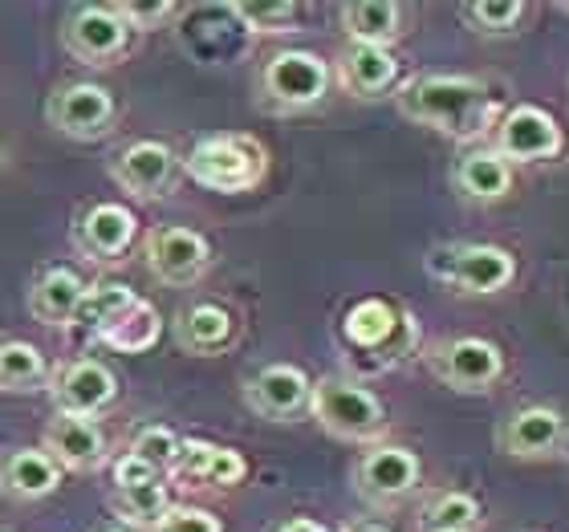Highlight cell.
<instances>
[{"mask_svg": "<svg viewBox=\"0 0 569 532\" xmlns=\"http://www.w3.org/2000/svg\"><path fill=\"white\" fill-rule=\"evenodd\" d=\"M49 394H53V406L58 414H78V419H94L119 399V379L107 362L98 358H78L70 367H61L49 382Z\"/></svg>", "mask_w": 569, "mask_h": 532, "instance_id": "15", "label": "cell"}, {"mask_svg": "<svg viewBox=\"0 0 569 532\" xmlns=\"http://www.w3.org/2000/svg\"><path fill=\"white\" fill-rule=\"evenodd\" d=\"M139 237V215L127 203H90L73 224V249L94 264H119Z\"/></svg>", "mask_w": 569, "mask_h": 532, "instance_id": "13", "label": "cell"}, {"mask_svg": "<svg viewBox=\"0 0 569 532\" xmlns=\"http://www.w3.org/2000/svg\"><path fill=\"white\" fill-rule=\"evenodd\" d=\"M244 402L261 419L293 423V419H301L309 411V402H313V382L306 379V370L277 362V367H264L252 379H244Z\"/></svg>", "mask_w": 569, "mask_h": 532, "instance_id": "16", "label": "cell"}, {"mask_svg": "<svg viewBox=\"0 0 569 532\" xmlns=\"http://www.w3.org/2000/svg\"><path fill=\"white\" fill-rule=\"evenodd\" d=\"M566 439V419L553 406H521L497 431V448L512 460H546Z\"/></svg>", "mask_w": 569, "mask_h": 532, "instance_id": "18", "label": "cell"}, {"mask_svg": "<svg viewBox=\"0 0 569 532\" xmlns=\"http://www.w3.org/2000/svg\"><path fill=\"white\" fill-rule=\"evenodd\" d=\"M179 448H183V439L171 431V426H142L139 435H134L131 451L139 460H147L159 475H171L176 472V460H179Z\"/></svg>", "mask_w": 569, "mask_h": 532, "instance_id": "32", "label": "cell"}, {"mask_svg": "<svg viewBox=\"0 0 569 532\" xmlns=\"http://www.w3.org/2000/svg\"><path fill=\"white\" fill-rule=\"evenodd\" d=\"M427 370L436 374L443 387L460 394H485L492 391L505 374V354L485 338H448L436 342L423 354Z\"/></svg>", "mask_w": 569, "mask_h": 532, "instance_id": "7", "label": "cell"}, {"mask_svg": "<svg viewBox=\"0 0 569 532\" xmlns=\"http://www.w3.org/2000/svg\"><path fill=\"white\" fill-rule=\"evenodd\" d=\"M171 333H176V345L183 354L216 358L237 342V313L220 301H196V305L179 309Z\"/></svg>", "mask_w": 569, "mask_h": 532, "instance_id": "19", "label": "cell"}, {"mask_svg": "<svg viewBox=\"0 0 569 532\" xmlns=\"http://www.w3.org/2000/svg\"><path fill=\"white\" fill-rule=\"evenodd\" d=\"M61 484V468L46 448H17L0 460V492L12 500H46Z\"/></svg>", "mask_w": 569, "mask_h": 532, "instance_id": "22", "label": "cell"}, {"mask_svg": "<svg viewBox=\"0 0 569 532\" xmlns=\"http://www.w3.org/2000/svg\"><path fill=\"white\" fill-rule=\"evenodd\" d=\"M342 532H391L382 521H350Z\"/></svg>", "mask_w": 569, "mask_h": 532, "instance_id": "38", "label": "cell"}, {"mask_svg": "<svg viewBox=\"0 0 569 532\" xmlns=\"http://www.w3.org/2000/svg\"><path fill=\"white\" fill-rule=\"evenodd\" d=\"M342 342L355 354H362L367 370H391L403 358H411V350L419 345V325L407 309L382 297H367L350 305V313L342 318Z\"/></svg>", "mask_w": 569, "mask_h": 532, "instance_id": "2", "label": "cell"}, {"mask_svg": "<svg viewBox=\"0 0 569 532\" xmlns=\"http://www.w3.org/2000/svg\"><path fill=\"white\" fill-rule=\"evenodd\" d=\"M480 504L468 492H439L419 512V529L423 532H476L480 529Z\"/></svg>", "mask_w": 569, "mask_h": 532, "instance_id": "30", "label": "cell"}, {"mask_svg": "<svg viewBox=\"0 0 569 532\" xmlns=\"http://www.w3.org/2000/svg\"><path fill=\"white\" fill-rule=\"evenodd\" d=\"M395 102L403 110V119L451 134V139H480L488 127H497L492 90L460 73H419L399 86Z\"/></svg>", "mask_w": 569, "mask_h": 532, "instance_id": "1", "label": "cell"}, {"mask_svg": "<svg viewBox=\"0 0 569 532\" xmlns=\"http://www.w3.org/2000/svg\"><path fill=\"white\" fill-rule=\"evenodd\" d=\"M463 21L472 24L476 33L505 37L517 33V24L525 21V4L521 0H476V4L463 9Z\"/></svg>", "mask_w": 569, "mask_h": 532, "instance_id": "31", "label": "cell"}, {"mask_svg": "<svg viewBox=\"0 0 569 532\" xmlns=\"http://www.w3.org/2000/svg\"><path fill=\"white\" fill-rule=\"evenodd\" d=\"M110 9L119 12V21L134 33H154L176 17V4H167V0H114Z\"/></svg>", "mask_w": 569, "mask_h": 532, "instance_id": "34", "label": "cell"}, {"mask_svg": "<svg viewBox=\"0 0 569 532\" xmlns=\"http://www.w3.org/2000/svg\"><path fill=\"white\" fill-rule=\"evenodd\" d=\"M338 82L355 98H382L399 82V58L382 46H358L346 41L338 53Z\"/></svg>", "mask_w": 569, "mask_h": 532, "instance_id": "21", "label": "cell"}, {"mask_svg": "<svg viewBox=\"0 0 569 532\" xmlns=\"http://www.w3.org/2000/svg\"><path fill=\"white\" fill-rule=\"evenodd\" d=\"M431 272L456 293L492 297L512 284L517 261L509 249H497V244H456V249L431 252Z\"/></svg>", "mask_w": 569, "mask_h": 532, "instance_id": "6", "label": "cell"}, {"mask_svg": "<svg viewBox=\"0 0 569 532\" xmlns=\"http://www.w3.org/2000/svg\"><path fill=\"white\" fill-rule=\"evenodd\" d=\"M110 475H114V492H122V488H142V484H154V480H163V475L154 472V468L147 460H139L134 451H122L119 460L110 463Z\"/></svg>", "mask_w": 569, "mask_h": 532, "instance_id": "36", "label": "cell"}, {"mask_svg": "<svg viewBox=\"0 0 569 532\" xmlns=\"http://www.w3.org/2000/svg\"><path fill=\"white\" fill-rule=\"evenodd\" d=\"M179 167H183V159L167 142L139 139V142H127L122 151H114L110 179L122 191H131L134 200H167L179 183Z\"/></svg>", "mask_w": 569, "mask_h": 532, "instance_id": "9", "label": "cell"}, {"mask_svg": "<svg viewBox=\"0 0 569 532\" xmlns=\"http://www.w3.org/2000/svg\"><path fill=\"white\" fill-rule=\"evenodd\" d=\"M46 122L66 139L78 142H98L107 139L119 122V102L107 86L98 82H73L61 86L46 98Z\"/></svg>", "mask_w": 569, "mask_h": 532, "instance_id": "8", "label": "cell"}, {"mask_svg": "<svg viewBox=\"0 0 569 532\" xmlns=\"http://www.w3.org/2000/svg\"><path fill=\"white\" fill-rule=\"evenodd\" d=\"M333 70L330 61L309 53V49H281L264 61L261 70V98L269 110L297 114V110H313L321 98L330 94Z\"/></svg>", "mask_w": 569, "mask_h": 532, "instance_id": "5", "label": "cell"}, {"mask_svg": "<svg viewBox=\"0 0 569 532\" xmlns=\"http://www.w3.org/2000/svg\"><path fill=\"white\" fill-rule=\"evenodd\" d=\"M183 171L200 188L237 195V191H252L264 179L269 151L252 134H212V139L191 147L188 159H183Z\"/></svg>", "mask_w": 569, "mask_h": 532, "instance_id": "3", "label": "cell"}, {"mask_svg": "<svg viewBox=\"0 0 569 532\" xmlns=\"http://www.w3.org/2000/svg\"><path fill=\"white\" fill-rule=\"evenodd\" d=\"M163 333V321H159V309L151 301H139L131 313H122L114 325H110L98 342L107 350H119V354H147Z\"/></svg>", "mask_w": 569, "mask_h": 532, "instance_id": "28", "label": "cell"}, {"mask_svg": "<svg viewBox=\"0 0 569 532\" xmlns=\"http://www.w3.org/2000/svg\"><path fill=\"white\" fill-rule=\"evenodd\" d=\"M566 147L558 119L541 107H517L497 122V154L505 163H546Z\"/></svg>", "mask_w": 569, "mask_h": 532, "instance_id": "14", "label": "cell"}, {"mask_svg": "<svg viewBox=\"0 0 569 532\" xmlns=\"http://www.w3.org/2000/svg\"><path fill=\"white\" fill-rule=\"evenodd\" d=\"M142 297L134 293L131 284H119V281H98V284H86L82 301H78V313H73V330L90 333V338H102V333L122 318V313H131L139 305Z\"/></svg>", "mask_w": 569, "mask_h": 532, "instance_id": "26", "label": "cell"}, {"mask_svg": "<svg viewBox=\"0 0 569 532\" xmlns=\"http://www.w3.org/2000/svg\"><path fill=\"white\" fill-rule=\"evenodd\" d=\"M49 382H53L49 358L33 342H21V338L0 342V391L37 394V391H49Z\"/></svg>", "mask_w": 569, "mask_h": 532, "instance_id": "27", "label": "cell"}, {"mask_svg": "<svg viewBox=\"0 0 569 532\" xmlns=\"http://www.w3.org/2000/svg\"><path fill=\"white\" fill-rule=\"evenodd\" d=\"M176 480H188L191 488H237L244 484L249 475V463L244 455L232 448H220V443H203V439H183L176 460Z\"/></svg>", "mask_w": 569, "mask_h": 532, "instance_id": "20", "label": "cell"}, {"mask_svg": "<svg viewBox=\"0 0 569 532\" xmlns=\"http://www.w3.org/2000/svg\"><path fill=\"white\" fill-rule=\"evenodd\" d=\"M98 532H131V529H98Z\"/></svg>", "mask_w": 569, "mask_h": 532, "instance_id": "39", "label": "cell"}, {"mask_svg": "<svg viewBox=\"0 0 569 532\" xmlns=\"http://www.w3.org/2000/svg\"><path fill=\"white\" fill-rule=\"evenodd\" d=\"M419 455L395 443H379L370 448L362 460L355 463V492L375 509H391L399 500H407L419 488Z\"/></svg>", "mask_w": 569, "mask_h": 532, "instance_id": "11", "label": "cell"}, {"mask_svg": "<svg viewBox=\"0 0 569 532\" xmlns=\"http://www.w3.org/2000/svg\"><path fill=\"white\" fill-rule=\"evenodd\" d=\"M114 516H119L122 524H131V529H147L154 532L159 524H163V516L176 504H171V496H167V484L163 480H154V484H142V488H122V492H114Z\"/></svg>", "mask_w": 569, "mask_h": 532, "instance_id": "29", "label": "cell"}, {"mask_svg": "<svg viewBox=\"0 0 569 532\" xmlns=\"http://www.w3.org/2000/svg\"><path fill=\"white\" fill-rule=\"evenodd\" d=\"M0 163H4V142H0Z\"/></svg>", "mask_w": 569, "mask_h": 532, "instance_id": "40", "label": "cell"}, {"mask_svg": "<svg viewBox=\"0 0 569 532\" xmlns=\"http://www.w3.org/2000/svg\"><path fill=\"white\" fill-rule=\"evenodd\" d=\"M41 448L58 460L61 472H98L110 460L102 426L94 419H78V414H53L46 423Z\"/></svg>", "mask_w": 569, "mask_h": 532, "instance_id": "17", "label": "cell"}, {"mask_svg": "<svg viewBox=\"0 0 569 532\" xmlns=\"http://www.w3.org/2000/svg\"><path fill=\"white\" fill-rule=\"evenodd\" d=\"M142 261H147L154 281L183 289V284H196L208 272L212 244L191 228H154L151 237L142 240Z\"/></svg>", "mask_w": 569, "mask_h": 532, "instance_id": "12", "label": "cell"}, {"mask_svg": "<svg viewBox=\"0 0 569 532\" xmlns=\"http://www.w3.org/2000/svg\"><path fill=\"white\" fill-rule=\"evenodd\" d=\"M451 183L463 200L497 203L512 191V163H505L497 151H463L451 167Z\"/></svg>", "mask_w": 569, "mask_h": 532, "instance_id": "23", "label": "cell"}, {"mask_svg": "<svg viewBox=\"0 0 569 532\" xmlns=\"http://www.w3.org/2000/svg\"><path fill=\"white\" fill-rule=\"evenodd\" d=\"M403 21L407 12L395 0H355V4H342L346 41H358V46L391 49L403 37Z\"/></svg>", "mask_w": 569, "mask_h": 532, "instance_id": "24", "label": "cell"}, {"mask_svg": "<svg viewBox=\"0 0 569 532\" xmlns=\"http://www.w3.org/2000/svg\"><path fill=\"white\" fill-rule=\"evenodd\" d=\"M61 46L82 66H114L131 49V29L110 4H78L61 24Z\"/></svg>", "mask_w": 569, "mask_h": 532, "instance_id": "10", "label": "cell"}, {"mask_svg": "<svg viewBox=\"0 0 569 532\" xmlns=\"http://www.w3.org/2000/svg\"><path fill=\"white\" fill-rule=\"evenodd\" d=\"M309 414L321 423V431H330L333 439H346V443H375L387 431V411H382L379 394L355 379H338V374L313 382Z\"/></svg>", "mask_w": 569, "mask_h": 532, "instance_id": "4", "label": "cell"}, {"mask_svg": "<svg viewBox=\"0 0 569 532\" xmlns=\"http://www.w3.org/2000/svg\"><path fill=\"white\" fill-rule=\"evenodd\" d=\"M86 293V281L73 269L58 264V269H46L37 277L33 293H29V309L41 325H70L73 313H78V301Z\"/></svg>", "mask_w": 569, "mask_h": 532, "instance_id": "25", "label": "cell"}, {"mask_svg": "<svg viewBox=\"0 0 569 532\" xmlns=\"http://www.w3.org/2000/svg\"><path fill=\"white\" fill-rule=\"evenodd\" d=\"M232 17H237L249 33H289L297 21H301V4H232Z\"/></svg>", "mask_w": 569, "mask_h": 532, "instance_id": "33", "label": "cell"}, {"mask_svg": "<svg viewBox=\"0 0 569 532\" xmlns=\"http://www.w3.org/2000/svg\"><path fill=\"white\" fill-rule=\"evenodd\" d=\"M154 532H224L220 516H212L208 509H188V504H176V509L167 512L163 524Z\"/></svg>", "mask_w": 569, "mask_h": 532, "instance_id": "35", "label": "cell"}, {"mask_svg": "<svg viewBox=\"0 0 569 532\" xmlns=\"http://www.w3.org/2000/svg\"><path fill=\"white\" fill-rule=\"evenodd\" d=\"M273 532H330V529H326V524H318V521H306V516H293V521L277 524Z\"/></svg>", "mask_w": 569, "mask_h": 532, "instance_id": "37", "label": "cell"}]
</instances>
